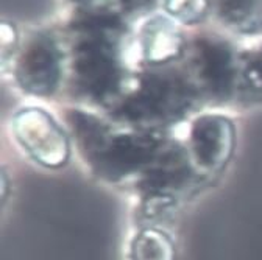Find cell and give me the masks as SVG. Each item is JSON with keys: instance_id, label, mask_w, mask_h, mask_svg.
Wrapping results in <instances>:
<instances>
[{"instance_id": "9c48e42d", "label": "cell", "mask_w": 262, "mask_h": 260, "mask_svg": "<svg viewBox=\"0 0 262 260\" xmlns=\"http://www.w3.org/2000/svg\"><path fill=\"white\" fill-rule=\"evenodd\" d=\"M212 19L233 38L262 39V0H212Z\"/></svg>"}, {"instance_id": "7c38bea8", "label": "cell", "mask_w": 262, "mask_h": 260, "mask_svg": "<svg viewBox=\"0 0 262 260\" xmlns=\"http://www.w3.org/2000/svg\"><path fill=\"white\" fill-rule=\"evenodd\" d=\"M162 11L186 30H195L212 19V0H164Z\"/></svg>"}, {"instance_id": "52a82bcc", "label": "cell", "mask_w": 262, "mask_h": 260, "mask_svg": "<svg viewBox=\"0 0 262 260\" xmlns=\"http://www.w3.org/2000/svg\"><path fill=\"white\" fill-rule=\"evenodd\" d=\"M14 142L35 164L47 170H59L69 164L74 145L62 122L38 105L16 109L10 119Z\"/></svg>"}, {"instance_id": "8992f818", "label": "cell", "mask_w": 262, "mask_h": 260, "mask_svg": "<svg viewBox=\"0 0 262 260\" xmlns=\"http://www.w3.org/2000/svg\"><path fill=\"white\" fill-rule=\"evenodd\" d=\"M180 136L193 170L206 184L220 176L233 160L237 147L234 120L223 111L195 114Z\"/></svg>"}, {"instance_id": "ba28073f", "label": "cell", "mask_w": 262, "mask_h": 260, "mask_svg": "<svg viewBox=\"0 0 262 260\" xmlns=\"http://www.w3.org/2000/svg\"><path fill=\"white\" fill-rule=\"evenodd\" d=\"M189 30L162 10L135 23L133 61L136 69L178 64L186 52Z\"/></svg>"}, {"instance_id": "277c9868", "label": "cell", "mask_w": 262, "mask_h": 260, "mask_svg": "<svg viewBox=\"0 0 262 260\" xmlns=\"http://www.w3.org/2000/svg\"><path fill=\"white\" fill-rule=\"evenodd\" d=\"M203 185L206 182L193 170L180 136L170 134L151 164L128 188L136 198V212L145 221L141 226H159V220L175 212Z\"/></svg>"}, {"instance_id": "30bf717a", "label": "cell", "mask_w": 262, "mask_h": 260, "mask_svg": "<svg viewBox=\"0 0 262 260\" xmlns=\"http://www.w3.org/2000/svg\"><path fill=\"white\" fill-rule=\"evenodd\" d=\"M128 260H177L175 240L161 226H139L128 245Z\"/></svg>"}, {"instance_id": "3957f363", "label": "cell", "mask_w": 262, "mask_h": 260, "mask_svg": "<svg viewBox=\"0 0 262 260\" xmlns=\"http://www.w3.org/2000/svg\"><path fill=\"white\" fill-rule=\"evenodd\" d=\"M242 47L223 30H189L180 66L195 89L203 111H222L237 105Z\"/></svg>"}, {"instance_id": "4fadbf2b", "label": "cell", "mask_w": 262, "mask_h": 260, "mask_svg": "<svg viewBox=\"0 0 262 260\" xmlns=\"http://www.w3.org/2000/svg\"><path fill=\"white\" fill-rule=\"evenodd\" d=\"M0 33H2V39H0V45H2V50H0V59H2V72H5L20 45L22 33L13 22H7V20L2 22Z\"/></svg>"}, {"instance_id": "9a60e30c", "label": "cell", "mask_w": 262, "mask_h": 260, "mask_svg": "<svg viewBox=\"0 0 262 260\" xmlns=\"http://www.w3.org/2000/svg\"><path fill=\"white\" fill-rule=\"evenodd\" d=\"M66 4H68L69 8L72 7H80V5H86V4H92L95 0H64Z\"/></svg>"}, {"instance_id": "5bb4252c", "label": "cell", "mask_w": 262, "mask_h": 260, "mask_svg": "<svg viewBox=\"0 0 262 260\" xmlns=\"http://www.w3.org/2000/svg\"><path fill=\"white\" fill-rule=\"evenodd\" d=\"M125 17L136 23L138 20L162 10L164 0H117Z\"/></svg>"}, {"instance_id": "8fae6325", "label": "cell", "mask_w": 262, "mask_h": 260, "mask_svg": "<svg viewBox=\"0 0 262 260\" xmlns=\"http://www.w3.org/2000/svg\"><path fill=\"white\" fill-rule=\"evenodd\" d=\"M237 105H262V39L248 47H242Z\"/></svg>"}, {"instance_id": "7a4b0ae2", "label": "cell", "mask_w": 262, "mask_h": 260, "mask_svg": "<svg viewBox=\"0 0 262 260\" xmlns=\"http://www.w3.org/2000/svg\"><path fill=\"white\" fill-rule=\"evenodd\" d=\"M203 111L180 62L136 69L128 87L105 115L116 125L159 134H177Z\"/></svg>"}, {"instance_id": "6da1fadb", "label": "cell", "mask_w": 262, "mask_h": 260, "mask_svg": "<svg viewBox=\"0 0 262 260\" xmlns=\"http://www.w3.org/2000/svg\"><path fill=\"white\" fill-rule=\"evenodd\" d=\"M59 120L86 169L108 185L129 187L170 136L119 126L105 114L78 105L66 106Z\"/></svg>"}, {"instance_id": "5b68a950", "label": "cell", "mask_w": 262, "mask_h": 260, "mask_svg": "<svg viewBox=\"0 0 262 260\" xmlns=\"http://www.w3.org/2000/svg\"><path fill=\"white\" fill-rule=\"evenodd\" d=\"M4 75L31 99L50 100L64 90L66 47L58 27H38L22 35L20 45Z\"/></svg>"}]
</instances>
